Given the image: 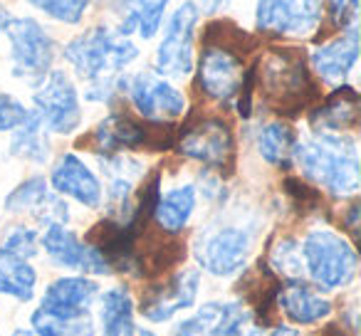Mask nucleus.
Returning a JSON list of instances; mask_svg holds the SVG:
<instances>
[{
	"label": "nucleus",
	"mask_w": 361,
	"mask_h": 336,
	"mask_svg": "<svg viewBox=\"0 0 361 336\" xmlns=\"http://www.w3.org/2000/svg\"><path fill=\"white\" fill-rule=\"evenodd\" d=\"M40 245L45 247L50 260L60 267H70V270L87 272V275H111L104 257L90 242H82L67 225H60V223L45 225Z\"/></svg>",
	"instance_id": "obj_14"
},
{
	"label": "nucleus",
	"mask_w": 361,
	"mask_h": 336,
	"mask_svg": "<svg viewBox=\"0 0 361 336\" xmlns=\"http://www.w3.org/2000/svg\"><path fill=\"white\" fill-rule=\"evenodd\" d=\"M250 316L243 301H206L196 314L176 326L173 336H240Z\"/></svg>",
	"instance_id": "obj_15"
},
{
	"label": "nucleus",
	"mask_w": 361,
	"mask_h": 336,
	"mask_svg": "<svg viewBox=\"0 0 361 336\" xmlns=\"http://www.w3.org/2000/svg\"><path fill=\"white\" fill-rule=\"evenodd\" d=\"M32 331L37 336H94V321L90 311H60L37 306L32 311Z\"/></svg>",
	"instance_id": "obj_24"
},
{
	"label": "nucleus",
	"mask_w": 361,
	"mask_h": 336,
	"mask_svg": "<svg viewBox=\"0 0 361 336\" xmlns=\"http://www.w3.org/2000/svg\"><path fill=\"white\" fill-rule=\"evenodd\" d=\"M126 92H129L134 109L146 121L169 124V121L183 116V111H186V97L156 72L134 75L129 80V85H126Z\"/></svg>",
	"instance_id": "obj_11"
},
{
	"label": "nucleus",
	"mask_w": 361,
	"mask_h": 336,
	"mask_svg": "<svg viewBox=\"0 0 361 336\" xmlns=\"http://www.w3.org/2000/svg\"><path fill=\"white\" fill-rule=\"evenodd\" d=\"M295 6L307 8V11H322V0H292Z\"/></svg>",
	"instance_id": "obj_39"
},
{
	"label": "nucleus",
	"mask_w": 361,
	"mask_h": 336,
	"mask_svg": "<svg viewBox=\"0 0 361 336\" xmlns=\"http://www.w3.org/2000/svg\"><path fill=\"white\" fill-rule=\"evenodd\" d=\"M50 183L55 193L75 198L87 208H97L102 203V183L92 173V168L75 154H65L52 166Z\"/></svg>",
	"instance_id": "obj_18"
},
{
	"label": "nucleus",
	"mask_w": 361,
	"mask_h": 336,
	"mask_svg": "<svg viewBox=\"0 0 361 336\" xmlns=\"http://www.w3.org/2000/svg\"><path fill=\"white\" fill-rule=\"evenodd\" d=\"M243 60L240 55L223 47H203L198 60V87L211 99L228 104L238 97L243 85Z\"/></svg>",
	"instance_id": "obj_13"
},
{
	"label": "nucleus",
	"mask_w": 361,
	"mask_h": 336,
	"mask_svg": "<svg viewBox=\"0 0 361 336\" xmlns=\"http://www.w3.org/2000/svg\"><path fill=\"white\" fill-rule=\"evenodd\" d=\"M275 301L292 324H317L331 314V301L305 282H285L275 292Z\"/></svg>",
	"instance_id": "obj_20"
},
{
	"label": "nucleus",
	"mask_w": 361,
	"mask_h": 336,
	"mask_svg": "<svg viewBox=\"0 0 361 336\" xmlns=\"http://www.w3.org/2000/svg\"><path fill=\"white\" fill-rule=\"evenodd\" d=\"M302 262L310 280L319 290L334 292L344 290L356 280L359 272V255L346 237L334 230H312L302 242Z\"/></svg>",
	"instance_id": "obj_4"
},
{
	"label": "nucleus",
	"mask_w": 361,
	"mask_h": 336,
	"mask_svg": "<svg viewBox=\"0 0 361 336\" xmlns=\"http://www.w3.org/2000/svg\"><path fill=\"white\" fill-rule=\"evenodd\" d=\"M292 161L300 166L302 176L329 191L331 196L351 198L359 193V149L351 136L314 134L310 139H297Z\"/></svg>",
	"instance_id": "obj_2"
},
{
	"label": "nucleus",
	"mask_w": 361,
	"mask_h": 336,
	"mask_svg": "<svg viewBox=\"0 0 361 336\" xmlns=\"http://www.w3.org/2000/svg\"><path fill=\"white\" fill-rule=\"evenodd\" d=\"M322 11H307L290 0H257L255 25L265 35H297L305 37L319 27Z\"/></svg>",
	"instance_id": "obj_16"
},
{
	"label": "nucleus",
	"mask_w": 361,
	"mask_h": 336,
	"mask_svg": "<svg viewBox=\"0 0 361 336\" xmlns=\"http://www.w3.org/2000/svg\"><path fill=\"white\" fill-rule=\"evenodd\" d=\"M3 208H6L8 213H32V216L40 218L45 225H52V223L65 225L67 218H70L67 203H62L55 193H50L47 181L40 176L27 178L20 186L13 188V191L8 193Z\"/></svg>",
	"instance_id": "obj_17"
},
{
	"label": "nucleus",
	"mask_w": 361,
	"mask_h": 336,
	"mask_svg": "<svg viewBox=\"0 0 361 336\" xmlns=\"http://www.w3.org/2000/svg\"><path fill=\"white\" fill-rule=\"evenodd\" d=\"M203 47H223V50H231L235 55H245V50L255 47V40L247 35L243 27H238L231 20H213L206 25L203 32Z\"/></svg>",
	"instance_id": "obj_30"
},
{
	"label": "nucleus",
	"mask_w": 361,
	"mask_h": 336,
	"mask_svg": "<svg viewBox=\"0 0 361 336\" xmlns=\"http://www.w3.org/2000/svg\"><path fill=\"white\" fill-rule=\"evenodd\" d=\"M356 220H359V206H351L349 208V216H346V228H349L351 232H356Z\"/></svg>",
	"instance_id": "obj_37"
},
{
	"label": "nucleus",
	"mask_w": 361,
	"mask_h": 336,
	"mask_svg": "<svg viewBox=\"0 0 361 336\" xmlns=\"http://www.w3.org/2000/svg\"><path fill=\"white\" fill-rule=\"evenodd\" d=\"M136 57L139 50L134 42L104 25L82 32L65 47V60L87 82L85 97L90 101H109L119 85H124L119 75Z\"/></svg>",
	"instance_id": "obj_1"
},
{
	"label": "nucleus",
	"mask_w": 361,
	"mask_h": 336,
	"mask_svg": "<svg viewBox=\"0 0 361 336\" xmlns=\"http://www.w3.org/2000/svg\"><path fill=\"white\" fill-rule=\"evenodd\" d=\"M178 151L186 158L223 171L235 161V139L223 119H198L180 129Z\"/></svg>",
	"instance_id": "obj_10"
},
{
	"label": "nucleus",
	"mask_w": 361,
	"mask_h": 336,
	"mask_svg": "<svg viewBox=\"0 0 361 336\" xmlns=\"http://www.w3.org/2000/svg\"><path fill=\"white\" fill-rule=\"evenodd\" d=\"M131 336H156L154 331H149V329H134V334Z\"/></svg>",
	"instance_id": "obj_42"
},
{
	"label": "nucleus",
	"mask_w": 361,
	"mask_h": 336,
	"mask_svg": "<svg viewBox=\"0 0 361 336\" xmlns=\"http://www.w3.org/2000/svg\"><path fill=\"white\" fill-rule=\"evenodd\" d=\"M267 265L280 277H285L287 282H302V277H305V262H302L300 242L292 240V237L277 240L270 250V262Z\"/></svg>",
	"instance_id": "obj_31"
},
{
	"label": "nucleus",
	"mask_w": 361,
	"mask_h": 336,
	"mask_svg": "<svg viewBox=\"0 0 361 336\" xmlns=\"http://www.w3.org/2000/svg\"><path fill=\"white\" fill-rule=\"evenodd\" d=\"M356 60H359V30L356 27H349L339 37L314 47L310 55V62L319 75V80L334 87L344 85L349 72L354 70Z\"/></svg>",
	"instance_id": "obj_19"
},
{
	"label": "nucleus",
	"mask_w": 361,
	"mask_h": 336,
	"mask_svg": "<svg viewBox=\"0 0 361 336\" xmlns=\"http://www.w3.org/2000/svg\"><path fill=\"white\" fill-rule=\"evenodd\" d=\"M297 134L285 121H270L257 131V151L270 166H290Z\"/></svg>",
	"instance_id": "obj_28"
},
{
	"label": "nucleus",
	"mask_w": 361,
	"mask_h": 336,
	"mask_svg": "<svg viewBox=\"0 0 361 336\" xmlns=\"http://www.w3.org/2000/svg\"><path fill=\"white\" fill-rule=\"evenodd\" d=\"M255 85L272 111L295 116L319 97L305 55L295 47H275L255 65Z\"/></svg>",
	"instance_id": "obj_3"
},
{
	"label": "nucleus",
	"mask_w": 361,
	"mask_h": 336,
	"mask_svg": "<svg viewBox=\"0 0 361 336\" xmlns=\"http://www.w3.org/2000/svg\"><path fill=\"white\" fill-rule=\"evenodd\" d=\"M359 121V92L354 87H336L319 106H314L310 114V124L317 134H341L351 129Z\"/></svg>",
	"instance_id": "obj_21"
},
{
	"label": "nucleus",
	"mask_w": 361,
	"mask_h": 336,
	"mask_svg": "<svg viewBox=\"0 0 361 336\" xmlns=\"http://www.w3.org/2000/svg\"><path fill=\"white\" fill-rule=\"evenodd\" d=\"M97 294L99 285L90 277H62L45 290L40 306L60 311H87Z\"/></svg>",
	"instance_id": "obj_23"
},
{
	"label": "nucleus",
	"mask_w": 361,
	"mask_h": 336,
	"mask_svg": "<svg viewBox=\"0 0 361 336\" xmlns=\"http://www.w3.org/2000/svg\"><path fill=\"white\" fill-rule=\"evenodd\" d=\"M13 336H37V334H35V331H32V329H18Z\"/></svg>",
	"instance_id": "obj_41"
},
{
	"label": "nucleus",
	"mask_w": 361,
	"mask_h": 336,
	"mask_svg": "<svg viewBox=\"0 0 361 336\" xmlns=\"http://www.w3.org/2000/svg\"><path fill=\"white\" fill-rule=\"evenodd\" d=\"M198 292H201V275L198 270L191 267H183L178 270L164 287H156L149 294L141 299V316L146 321H154V324H164L171 321L178 311L191 309L198 299Z\"/></svg>",
	"instance_id": "obj_12"
},
{
	"label": "nucleus",
	"mask_w": 361,
	"mask_h": 336,
	"mask_svg": "<svg viewBox=\"0 0 361 336\" xmlns=\"http://www.w3.org/2000/svg\"><path fill=\"white\" fill-rule=\"evenodd\" d=\"M92 144L97 154L104 156H116L124 149H141V146L169 149L173 144V131L171 124H156V121L141 124L129 114H109L92 131Z\"/></svg>",
	"instance_id": "obj_7"
},
{
	"label": "nucleus",
	"mask_w": 361,
	"mask_h": 336,
	"mask_svg": "<svg viewBox=\"0 0 361 336\" xmlns=\"http://www.w3.org/2000/svg\"><path fill=\"white\" fill-rule=\"evenodd\" d=\"M37 290V272L27 260L0 250V294L18 301H30Z\"/></svg>",
	"instance_id": "obj_27"
},
{
	"label": "nucleus",
	"mask_w": 361,
	"mask_h": 336,
	"mask_svg": "<svg viewBox=\"0 0 361 336\" xmlns=\"http://www.w3.org/2000/svg\"><path fill=\"white\" fill-rule=\"evenodd\" d=\"M193 211H196V186L186 183V186H176L166 193H159L151 218L159 223L161 230L176 235L188 225Z\"/></svg>",
	"instance_id": "obj_22"
},
{
	"label": "nucleus",
	"mask_w": 361,
	"mask_h": 336,
	"mask_svg": "<svg viewBox=\"0 0 361 336\" xmlns=\"http://www.w3.org/2000/svg\"><path fill=\"white\" fill-rule=\"evenodd\" d=\"M30 116V109L11 94H0V131H16Z\"/></svg>",
	"instance_id": "obj_35"
},
{
	"label": "nucleus",
	"mask_w": 361,
	"mask_h": 336,
	"mask_svg": "<svg viewBox=\"0 0 361 336\" xmlns=\"http://www.w3.org/2000/svg\"><path fill=\"white\" fill-rule=\"evenodd\" d=\"M13 52V72L27 82H42L55 60V42L32 18H11L6 27Z\"/></svg>",
	"instance_id": "obj_6"
},
{
	"label": "nucleus",
	"mask_w": 361,
	"mask_h": 336,
	"mask_svg": "<svg viewBox=\"0 0 361 336\" xmlns=\"http://www.w3.org/2000/svg\"><path fill=\"white\" fill-rule=\"evenodd\" d=\"M8 23H11V15H8V11H6V8H0V35H3V32H6Z\"/></svg>",
	"instance_id": "obj_40"
},
{
	"label": "nucleus",
	"mask_w": 361,
	"mask_h": 336,
	"mask_svg": "<svg viewBox=\"0 0 361 336\" xmlns=\"http://www.w3.org/2000/svg\"><path fill=\"white\" fill-rule=\"evenodd\" d=\"M102 334L104 336H131L134 334V301L126 287H111L99 301Z\"/></svg>",
	"instance_id": "obj_26"
},
{
	"label": "nucleus",
	"mask_w": 361,
	"mask_h": 336,
	"mask_svg": "<svg viewBox=\"0 0 361 336\" xmlns=\"http://www.w3.org/2000/svg\"><path fill=\"white\" fill-rule=\"evenodd\" d=\"M35 114L52 134H72L82 124V104L72 80L60 70H50L35 89Z\"/></svg>",
	"instance_id": "obj_9"
},
{
	"label": "nucleus",
	"mask_w": 361,
	"mask_h": 336,
	"mask_svg": "<svg viewBox=\"0 0 361 336\" xmlns=\"http://www.w3.org/2000/svg\"><path fill=\"white\" fill-rule=\"evenodd\" d=\"M267 336H300V331H295L292 326H275Z\"/></svg>",
	"instance_id": "obj_38"
},
{
	"label": "nucleus",
	"mask_w": 361,
	"mask_h": 336,
	"mask_svg": "<svg viewBox=\"0 0 361 336\" xmlns=\"http://www.w3.org/2000/svg\"><path fill=\"white\" fill-rule=\"evenodd\" d=\"M27 3L42 11L45 15H50L52 20L65 23V25L82 23L87 8H90V0H27Z\"/></svg>",
	"instance_id": "obj_32"
},
{
	"label": "nucleus",
	"mask_w": 361,
	"mask_h": 336,
	"mask_svg": "<svg viewBox=\"0 0 361 336\" xmlns=\"http://www.w3.org/2000/svg\"><path fill=\"white\" fill-rule=\"evenodd\" d=\"M326 18H329L331 27L339 32L354 27L356 18H359V0H326Z\"/></svg>",
	"instance_id": "obj_34"
},
{
	"label": "nucleus",
	"mask_w": 361,
	"mask_h": 336,
	"mask_svg": "<svg viewBox=\"0 0 361 336\" xmlns=\"http://www.w3.org/2000/svg\"><path fill=\"white\" fill-rule=\"evenodd\" d=\"M37 245H40V237L32 228H13L6 237H3V245L0 250L8 252L13 257H20V260H30V257L37 255Z\"/></svg>",
	"instance_id": "obj_33"
},
{
	"label": "nucleus",
	"mask_w": 361,
	"mask_h": 336,
	"mask_svg": "<svg viewBox=\"0 0 361 336\" xmlns=\"http://www.w3.org/2000/svg\"><path fill=\"white\" fill-rule=\"evenodd\" d=\"M228 6V0H203V11L206 13H218Z\"/></svg>",
	"instance_id": "obj_36"
},
{
	"label": "nucleus",
	"mask_w": 361,
	"mask_h": 336,
	"mask_svg": "<svg viewBox=\"0 0 361 336\" xmlns=\"http://www.w3.org/2000/svg\"><path fill=\"white\" fill-rule=\"evenodd\" d=\"M252 235L240 225H211L193 245L198 265L216 277H233L247 265Z\"/></svg>",
	"instance_id": "obj_5"
},
{
	"label": "nucleus",
	"mask_w": 361,
	"mask_h": 336,
	"mask_svg": "<svg viewBox=\"0 0 361 336\" xmlns=\"http://www.w3.org/2000/svg\"><path fill=\"white\" fill-rule=\"evenodd\" d=\"M45 131L47 129L42 126L40 116L30 111L25 124L18 126L13 134L11 154L23 161H30V163H45L50 158V141H47Z\"/></svg>",
	"instance_id": "obj_29"
},
{
	"label": "nucleus",
	"mask_w": 361,
	"mask_h": 336,
	"mask_svg": "<svg viewBox=\"0 0 361 336\" xmlns=\"http://www.w3.org/2000/svg\"><path fill=\"white\" fill-rule=\"evenodd\" d=\"M198 6L186 0L176 8L164 30L159 50H156V70L161 77L183 80L193 72V35L198 25Z\"/></svg>",
	"instance_id": "obj_8"
},
{
	"label": "nucleus",
	"mask_w": 361,
	"mask_h": 336,
	"mask_svg": "<svg viewBox=\"0 0 361 336\" xmlns=\"http://www.w3.org/2000/svg\"><path fill=\"white\" fill-rule=\"evenodd\" d=\"M166 6L169 0H121L119 35L126 37L131 32H139L144 40H151L164 23Z\"/></svg>",
	"instance_id": "obj_25"
}]
</instances>
